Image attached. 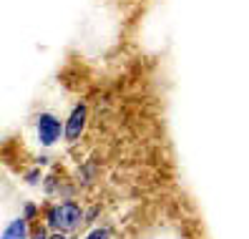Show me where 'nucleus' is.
I'll list each match as a JSON object with an SVG mask.
<instances>
[{
	"label": "nucleus",
	"instance_id": "nucleus-6",
	"mask_svg": "<svg viewBox=\"0 0 249 239\" xmlns=\"http://www.w3.org/2000/svg\"><path fill=\"white\" fill-rule=\"evenodd\" d=\"M33 239H48V237H46V232H43V229H38V232H36V237H33Z\"/></svg>",
	"mask_w": 249,
	"mask_h": 239
},
{
	"label": "nucleus",
	"instance_id": "nucleus-1",
	"mask_svg": "<svg viewBox=\"0 0 249 239\" xmlns=\"http://www.w3.org/2000/svg\"><path fill=\"white\" fill-rule=\"evenodd\" d=\"M48 224L58 232H73L81 224V206L76 202H66L61 206H55L48 214Z\"/></svg>",
	"mask_w": 249,
	"mask_h": 239
},
{
	"label": "nucleus",
	"instance_id": "nucleus-2",
	"mask_svg": "<svg viewBox=\"0 0 249 239\" xmlns=\"http://www.w3.org/2000/svg\"><path fill=\"white\" fill-rule=\"evenodd\" d=\"M61 133H63V126L53 113H40L38 116V139H40L43 146L55 144L58 139H61Z\"/></svg>",
	"mask_w": 249,
	"mask_h": 239
},
{
	"label": "nucleus",
	"instance_id": "nucleus-7",
	"mask_svg": "<svg viewBox=\"0 0 249 239\" xmlns=\"http://www.w3.org/2000/svg\"><path fill=\"white\" fill-rule=\"evenodd\" d=\"M48 239H66V234H63V232H55V234H51Z\"/></svg>",
	"mask_w": 249,
	"mask_h": 239
},
{
	"label": "nucleus",
	"instance_id": "nucleus-4",
	"mask_svg": "<svg viewBox=\"0 0 249 239\" xmlns=\"http://www.w3.org/2000/svg\"><path fill=\"white\" fill-rule=\"evenodd\" d=\"M3 239H28V224H25V219L23 217L13 219L5 227V232H3Z\"/></svg>",
	"mask_w": 249,
	"mask_h": 239
},
{
	"label": "nucleus",
	"instance_id": "nucleus-5",
	"mask_svg": "<svg viewBox=\"0 0 249 239\" xmlns=\"http://www.w3.org/2000/svg\"><path fill=\"white\" fill-rule=\"evenodd\" d=\"M108 237H111V234H108V229H101V227H98V229H93L86 239H108Z\"/></svg>",
	"mask_w": 249,
	"mask_h": 239
},
{
	"label": "nucleus",
	"instance_id": "nucleus-3",
	"mask_svg": "<svg viewBox=\"0 0 249 239\" xmlns=\"http://www.w3.org/2000/svg\"><path fill=\"white\" fill-rule=\"evenodd\" d=\"M86 116H89V109H86V103H76L68 116V124H66V139L68 141H78L81 133L86 129Z\"/></svg>",
	"mask_w": 249,
	"mask_h": 239
}]
</instances>
